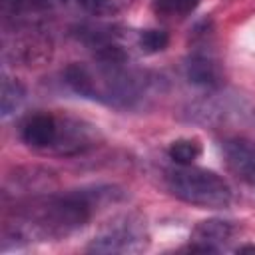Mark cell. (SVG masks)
<instances>
[{
  "label": "cell",
  "mask_w": 255,
  "mask_h": 255,
  "mask_svg": "<svg viewBox=\"0 0 255 255\" xmlns=\"http://www.w3.org/2000/svg\"><path fill=\"white\" fill-rule=\"evenodd\" d=\"M165 187L175 199L201 209H225L233 199L229 183L219 173L193 163L167 169Z\"/></svg>",
  "instance_id": "cell-3"
},
{
  "label": "cell",
  "mask_w": 255,
  "mask_h": 255,
  "mask_svg": "<svg viewBox=\"0 0 255 255\" xmlns=\"http://www.w3.org/2000/svg\"><path fill=\"white\" fill-rule=\"evenodd\" d=\"M237 225L221 217H209L199 221L189 235L187 251L191 253H219L233 239Z\"/></svg>",
  "instance_id": "cell-9"
},
{
  "label": "cell",
  "mask_w": 255,
  "mask_h": 255,
  "mask_svg": "<svg viewBox=\"0 0 255 255\" xmlns=\"http://www.w3.org/2000/svg\"><path fill=\"white\" fill-rule=\"evenodd\" d=\"M6 24L38 22V16L52 8V0H0Z\"/></svg>",
  "instance_id": "cell-12"
},
{
  "label": "cell",
  "mask_w": 255,
  "mask_h": 255,
  "mask_svg": "<svg viewBox=\"0 0 255 255\" xmlns=\"http://www.w3.org/2000/svg\"><path fill=\"white\" fill-rule=\"evenodd\" d=\"M149 243L151 233L145 215L128 209L106 219L86 245V251L100 255H129L145 251Z\"/></svg>",
  "instance_id": "cell-4"
},
{
  "label": "cell",
  "mask_w": 255,
  "mask_h": 255,
  "mask_svg": "<svg viewBox=\"0 0 255 255\" xmlns=\"http://www.w3.org/2000/svg\"><path fill=\"white\" fill-rule=\"evenodd\" d=\"M64 82L74 94L116 110L139 108L157 88V78L129 60L104 58L70 64L64 70Z\"/></svg>",
  "instance_id": "cell-2"
},
{
  "label": "cell",
  "mask_w": 255,
  "mask_h": 255,
  "mask_svg": "<svg viewBox=\"0 0 255 255\" xmlns=\"http://www.w3.org/2000/svg\"><path fill=\"white\" fill-rule=\"evenodd\" d=\"M221 155L231 171L241 183L255 187V141L249 137H227L221 141Z\"/></svg>",
  "instance_id": "cell-10"
},
{
  "label": "cell",
  "mask_w": 255,
  "mask_h": 255,
  "mask_svg": "<svg viewBox=\"0 0 255 255\" xmlns=\"http://www.w3.org/2000/svg\"><path fill=\"white\" fill-rule=\"evenodd\" d=\"M100 141H102V133H100L98 126H94L82 118L62 114L58 137H56V143H54L50 155H64V157L80 155V153H86L88 149L96 147Z\"/></svg>",
  "instance_id": "cell-7"
},
{
  "label": "cell",
  "mask_w": 255,
  "mask_h": 255,
  "mask_svg": "<svg viewBox=\"0 0 255 255\" xmlns=\"http://www.w3.org/2000/svg\"><path fill=\"white\" fill-rule=\"evenodd\" d=\"M10 26L2 38V56L6 62L22 68H40L52 60L54 38L40 22Z\"/></svg>",
  "instance_id": "cell-5"
},
{
  "label": "cell",
  "mask_w": 255,
  "mask_h": 255,
  "mask_svg": "<svg viewBox=\"0 0 255 255\" xmlns=\"http://www.w3.org/2000/svg\"><path fill=\"white\" fill-rule=\"evenodd\" d=\"M118 185H90L64 193H40L16 199L2 221V251L32 243L60 241L80 231L98 207L124 199Z\"/></svg>",
  "instance_id": "cell-1"
},
{
  "label": "cell",
  "mask_w": 255,
  "mask_h": 255,
  "mask_svg": "<svg viewBox=\"0 0 255 255\" xmlns=\"http://www.w3.org/2000/svg\"><path fill=\"white\" fill-rule=\"evenodd\" d=\"M183 70H185L187 82L197 86V88H201V90L215 92V90H221V86H223L221 62L205 46L193 48L189 52V56H187V60L183 64Z\"/></svg>",
  "instance_id": "cell-8"
},
{
  "label": "cell",
  "mask_w": 255,
  "mask_h": 255,
  "mask_svg": "<svg viewBox=\"0 0 255 255\" xmlns=\"http://www.w3.org/2000/svg\"><path fill=\"white\" fill-rule=\"evenodd\" d=\"M203 147L201 141L195 137H179L175 141L169 143L167 147V155L175 165H191L195 163V159H199Z\"/></svg>",
  "instance_id": "cell-14"
},
{
  "label": "cell",
  "mask_w": 255,
  "mask_h": 255,
  "mask_svg": "<svg viewBox=\"0 0 255 255\" xmlns=\"http://www.w3.org/2000/svg\"><path fill=\"white\" fill-rule=\"evenodd\" d=\"M153 12L161 18L169 20H181L195 12L199 6V0H151Z\"/></svg>",
  "instance_id": "cell-16"
},
{
  "label": "cell",
  "mask_w": 255,
  "mask_h": 255,
  "mask_svg": "<svg viewBox=\"0 0 255 255\" xmlns=\"http://www.w3.org/2000/svg\"><path fill=\"white\" fill-rule=\"evenodd\" d=\"M137 0H80L82 8L96 18H116L128 12Z\"/></svg>",
  "instance_id": "cell-15"
},
{
  "label": "cell",
  "mask_w": 255,
  "mask_h": 255,
  "mask_svg": "<svg viewBox=\"0 0 255 255\" xmlns=\"http://www.w3.org/2000/svg\"><path fill=\"white\" fill-rule=\"evenodd\" d=\"M219 90L215 92H209V96L193 102L189 108H187V116L191 122H197V124H205V126H221L225 122H231V120H243L245 116L251 114V108L239 100V98H233L231 94H217Z\"/></svg>",
  "instance_id": "cell-6"
},
{
  "label": "cell",
  "mask_w": 255,
  "mask_h": 255,
  "mask_svg": "<svg viewBox=\"0 0 255 255\" xmlns=\"http://www.w3.org/2000/svg\"><path fill=\"white\" fill-rule=\"evenodd\" d=\"M135 44L143 54H159L169 46V34L159 28H147L137 32Z\"/></svg>",
  "instance_id": "cell-17"
},
{
  "label": "cell",
  "mask_w": 255,
  "mask_h": 255,
  "mask_svg": "<svg viewBox=\"0 0 255 255\" xmlns=\"http://www.w3.org/2000/svg\"><path fill=\"white\" fill-rule=\"evenodd\" d=\"M235 253H255V245L253 243L239 245V247H235Z\"/></svg>",
  "instance_id": "cell-18"
},
{
  "label": "cell",
  "mask_w": 255,
  "mask_h": 255,
  "mask_svg": "<svg viewBox=\"0 0 255 255\" xmlns=\"http://www.w3.org/2000/svg\"><path fill=\"white\" fill-rule=\"evenodd\" d=\"M26 98V88L20 80L4 74L2 76V90H0V112L4 118L14 114Z\"/></svg>",
  "instance_id": "cell-13"
},
{
  "label": "cell",
  "mask_w": 255,
  "mask_h": 255,
  "mask_svg": "<svg viewBox=\"0 0 255 255\" xmlns=\"http://www.w3.org/2000/svg\"><path fill=\"white\" fill-rule=\"evenodd\" d=\"M58 128H60V114L36 112L22 122L20 137L30 149L40 153H50L58 137Z\"/></svg>",
  "instance_id": "cell-11"
}]
</instances>
